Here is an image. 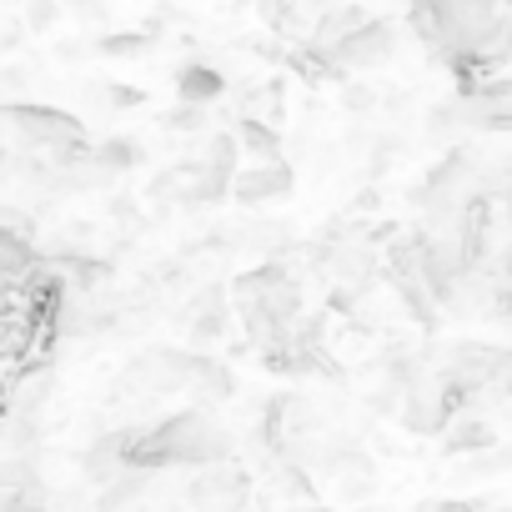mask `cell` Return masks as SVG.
Segmentation results:
<instances>
[{"label":"cell","mask_w":512,"mask_h":512,"mask_svg":"<svg viewBox=\"0 0 512 512\" xmlns=\"http://www.w3.org/2000/svg\"><path fill=\"white\" fill-rule=\"evenodd\" d=\"M0 126L16 131V141L26 151H41L51 161H61V156H71V151L86 146L81 121L66 116V111H56V106H6V111H0Z\"/></svg>","instance_id":"6da1fadb"},{"label":"cell","mask_w":512,"mask_h":512,"mask_svg":"<svg viewBox=\"0 0 512 512\" xmlns=\"http://www.w3.org/2000/svg\"><path fill=\"white\" fill-rule=\"evenodd\" d=\"M246 497V477L236 467H201V477L186 487V502L196 512H236Z\"/></svg>","instance_id":"7a4b0ae2"},{"label":"cell","mask_w":512,"mask_h":512,"mask_svg":"<svg viewBox=\"0 0 512 512\" xmlns=\"http://www.w3.org/2000/svg\"><path fill=\"white\" fill-rule=\"evenodd\" d=\"M241 206H262V201H282L292 196V166L287 161H256L251 171H236L231 176V191Z\"/></svg>","instance_id":"3957f363"},{"label":"cell","mask_w":512,"mask_h":512,"mask_svg":"<svg viewBox=\"0 0 512 512\" xmlns=\"http://www.w3.org/2000/svg\"><path fill=\"white\" fill-rule=\"evenodd\" d=\"M337 61L342 66H382L387 56H392V26H382V21H362L352 36H342L337 46Z\"/></svg>","instance_id":"277c9868"},{"label":"cell","mask_w":512,"mask_h":512,"mask_svg":"<svg viewBox=\"0 0 512 512\" xmlns=\"http://www.w3.org/2000/svg\"><path fill=\"white\" fill-rule=\"evenodd\" d=\"M176 91H181V106H211L226 91V76L206 61H191V66L176 71Z\"/></svg>","instance_id":"5b68a950"},{"label":"cell","mask_w":512,"mask_h":512,"mask_svg":"<svg viewBox=\"0 0 512 512\" xmlns=\"http://www.w3.org/2000/svg\"><path fill=\"white\" fill-rule=\"evenodd\" d=\"M442 432H447V442H442L447 452H482V447L497 442V427L477 412H452V422Z\"/></svg>","instance_id":"8992f818"},{"label":"cell","mask_w":512,"mask_h":512,"mask_svg":"<svg viewBox=\"0 0 512 512\" xmlns=\"http://www.w3.org/2000/svg\"><path fill=\"white\" fill-rule=\"evenodd\" d=\"M181 392H191L196 402H221V397H231V372L211 357H191V372H186Z\"/></svg>","instance_id":"52a82bcc"},{"label":"cell","mask_w":512,"mask_h":512,"mask_svg":"<svg viewBox=\"0 0 512 512\" xmlns=\"http://www.w3.org/2000/svg\"><path fill=\"white\" fill-rule=\"evenodd\" d=\"M332 472H337L342 497H352V502H362V497L377 487V472H372V462H367L362 452H337V457H332Z\"/></svg>","instance_id":"ba28073f"},{"label":"cell","mask_w":512,"mask_h":512,"mask_svg":"<svg viewBox=\"0 0 512 512\" xmlns=\"http://www.w3.org/2000/svg\"><path fill=\"white\" fill-rule=\"evenodd\" d=\"M231 136H236V151H241V156H256V161H277V156H282V141H277V131H272L267 121H246V116H241Z\"/></svg>","instance_id":"9c48e42d"},{"label":"cell","mask_w":512,"mask_h":512,"mask_svg":"<svg viewBox=\"0 0 512 512\" xmlns=\"http://www.w3.org/2000/svg\"><path fill=\"white\" fill-rule=\"evenodd\" d=\"M91 156H96L101 171L111 176V171H131V166H141V161H146V146L131 141V136H111V141H101Z\"/></svg>","instance_id":"30bf717a"},{"label":"cell","mask_w":512,"mask_h":512,"mask_svg":"<svg viewBox=\"0 0 512 512\" xmlns=\"http://www.w3.org/2000/svg\"><path fill=\"white\" fill-rule=\"evenodd\" d=\"M146 46H151V36H141V31H126V36H106L101 41L106 56H141Z\"/></svg>","instance_id":"8fae6325"},{"label":"cell","mask_w":512,"mask_h":512,"mask_svg":"<svg viewBox=\"0 0 512 512\" xmlns=\"http://www.w3.org/2000/svg\"><path fill=\"white\" fill-rule=\"evenodd\" d=\"M166 126H171V131H201V126H206V106H176V111L166 116Z\"/></svg>","instance_id":"7c38bea8"},{"label":"cell","mask_w":512,"mask_h":512,"mask_svg":"<svg viewBox=\"0 0 512 512\" xmlns=\"http://www.w3.org/2000/svg\"><path fill=\"white\" fill-rule=\"evenodd\" d=\"M106 101H111V106H141L146 96H141L136 86H111V91H106Z\"/></svg>","instance_id":"4fadbf2b"},{"label":"cell","mask_w":512,"mask_h":512,"mask_svg":"<svg viewBox=\"0 0 512 512\" xmlns=\"http://www.w3.org/2000/svg\"><path fill=\"white\" fill-rule=\"evenodd\" d=\"M422 512H492L487 502H427Z\"/></svg>","instance_id":"5bb4252c"},{"label":"cell","mask_w":512,"mask_h":512,"mask_svg":"<svg viewBox=\"0 0 512 512\" xmlns=\"http://www.w3.org/2000/svg\"><path fill=\"white\" fill-rule=\"evenodd\" d=\"M507 287H512V272H507Z\"/></svg>","instance_id":"9a60e30c"},{"label":"cell","mask_w":512,"mask_h":512,"mask_svg":"<svg viewBox=\"0 0 512 512\" xmlns=\"http://www.w3.org/2000/svg\"><path fill=\"white\" fill-rule=\"evenodd\" d=\"M507 397H512V392H507Z\"/></svg>","instance_id":"2e32d148"}]
</instances>
